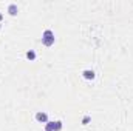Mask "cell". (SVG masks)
<instances>
[{
  "mask_svg": "<svg viewBox=\"0 0 133 131\" xmlns=\"http://www.w3.org/2000/svg\"><path fill=\"white\" fill-rule=\"evenodd\" d=\"M56 42V37H54V33L51 30H45L43 34H42V43L45 46H53Z\"/></svg>",
  "mask_w": 133,
  "mask_h": 131,
  "instance_id": "1",
  "label": "cell"
},
{
  "mask_svg": "<svg viewBox=\"0 0 133 131\" xmlns=\"http://www.w3.org/2000/svg\"><path fill=\"white\" fill-rule=\"evenodd\" d=\"M36 120L40 122V123H46L48 122V114L45 111H37L36 113Z\"/></svg>",
  "mask_w": 133,
  "mask_h": 131,
  "instance_id": "2",
  "label": "cell"
},
{
  "mask_svg": "<svg viewBox=\"0 0 133 131\" xmlns=\"http://www.w3.org/2000/svg\"><path fill=\"white\" fill-rule=\"evenodd\" d=\"M82 77H84L85 80H93V79L96 77V74H95L93 69H84V71H82Z\"/></svg>",
  "mask_w": 133,
  "mask_h": 131,
  "instance_id": "3",
  "label": "cell"
},
{
  "mask_svg": "<svg viewBox=\"0 0 133 131\" xmlns=\"http://www.w3.org/2000/svg\"><path fill=\"white\" fill-rule=\"evenodd\" d=\"M17 12H19V8H17V5H14V3H11L9 6H8V14L9 16H17Z\"/></svg>",
  "mask_w": 133,
  "mask_h": 131,
  "instance_id": "4",
  "label": "cell"
},
{
  "mask_svg": "<svg viewBox=\"0 0 133 131\" xmlns=\"http://www.w3.org/2000/svg\"><path fill=\"white\" fill-rule=\"evenodd\" d=\"M25 56H26V59H28L30 62H33V60H36V57H37V54H36V51H34V49H28Z\"/></svg>",
  "mask_w": 133,
  "mask_h": 131,
  "instance_id": "5",
  "label": "cell"
},
{
  "mask_svg": "<svg viewBox=\"0 0 133 131\" xmlns=\"http://www.w3.org/2000/svg\"><path fill=\"white\" fill-rule=\"evenodd\" d=\"M45 131H54V122L53 120H48L45 123Z\"/></svg>",
  "mask_w": 133,
  "mask_h": 131,
  "instance_id": "6",
  "label": "cell"
},
{
  "mask_svg": "<svg viewBox=\"0 0 133 131\" xmlns=\"http://www.w3.org/2000/svg\"><path fill=\"white\" fill-rule=\"evenodd\" d=\"M62 128H64L62 122L61 120H54V131H62Z\"/></svg>",
  "mask_w": 133,
  "mask_h": 131,
  "instance_id": "7",
  "label": "cell"
},
{
  "mask_svg": "<svg viewBox=\"0 0 133 131\" xmlns=\"http://www.w3.org/2000/svg\"><path fill=\"white\" fill-rule=\"evenodd\" d=\"M90 120H91V117H90V116H84V117H82V125H88V123H90Z\"/></svg>",
  "mask_w": 133,
  "mask_h": 131,
  "instance_id": "8",
  "label": "cell"
},
{
  "mask_svg": "<svg viewBox=\"0 0 133 131\" xmlns=\"http://www.w3.org/2000/svg\"><path fill=\"white\" fill-rule=\"evenodd\" d=\"M2 20H3V14L0 12V22H2Z\"/></svg>",
  "mask_w": 133,
  "mask_h": 131,
  "instance_id": "9",
  "label": "cell"
}]
</instances>
